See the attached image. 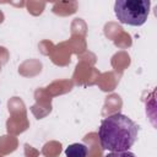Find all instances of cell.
Wrapping results in <instances>:
<instances>
[{"label":"cell","instance_id":"cell-1","mask_svg":"<svg viewBox=\"0 0 157 157\" xmlns=\"http://www.w3.org/2000/svg\"><path fill=\"white\" fill-rule=\"evenodd\" d=\"M137 134V124L121 113H115L103 119L98 129L102 148L110 152L129 151L135 144Z\"/></svg>","mask_w":157,"mask_h":157},{"label":"cell","instance_id":"cell-2","mask_svg":"<svg viewBox=\"0 0 157 157\" xmlns=\"http://www.w3.org/2000/svg\"><path fill=\"white\" fill-rule=\"evenodd\" d=\"M150 0H117L114 13L120 23L129 26H142L150 13Z\"/></svg>","mask_w":157,"mask_h":157},{"label":"cell","instance_id":"cell-3","mask_svg":"<svg viewBox=\"0 0 157 157\" xmlns=\"http://www.w3.org/2000/svg\"><path fill=\"white\" fill-rule=\"evenodd\" d=\"M66 157H86L87 156V147L83 144H72L69 145L65 150Z\"/></svg>","mask_w":157,"mask_h":157},{"label":"cell","instance_id":"cell-4","mask_svg":"<svg viewBox=\"0 0 157 157\" xmlns=\"http://www.w3.org/2000/svg\"><path fill=\"white\" fill-rule=\"evenodd\" d=\"M104 157H136L130 151H119V152H109Z\"/></svg>","mask_w":157,"mask_h":157}]
</instances>
